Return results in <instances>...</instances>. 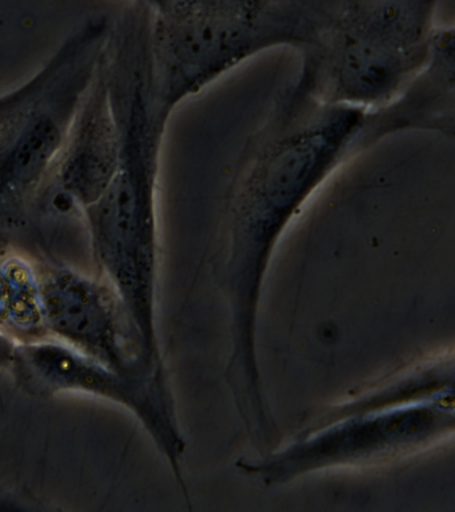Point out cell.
Wrapping results in <instances>:
<instances>
[{
    "instance_id": "3957f363",
    "label": "cell",
    "mask_w": 455,
    "mask_h": 512,
    "mask_svg": "<svg viewBox=\"0 0 455 512\" xmlns=\"http://www.w3.org/2000/svg\"><path fill=\"white\" fill-rule=\"evenodd\" d=\"M151 92L163 115L254 56L299 54L313 43L323 2H147Z\"/></svg>"
},
{
    "instance_id": "8992f818",
    "label": "cell",
    "mask_w": 455,
    "mask_h": 512,
    "mask_svg": "<svg viewBox=\"0 0 455 512\" xmlns=\"http://www.w3.org/2000/svg\"><path fill=\"white\" fill-rule=\"evenodd\" d=\"M454 420V390L403 406L313 420L286 446L239 459L237 468L266 486H281L315 472L383 466L453 439Z\"/></svg>"
},
{
    "instance_id": "52a82bcc",
    "label": "cell",
    "mask_w": 455,
    "mask_h": 512,
    "mask_svg": "<svg viewBox=\"0 0 455 512\" xmlns=\"http://www.w3.org/2000/svg\"><path fill=\"white\" fill-rule=\"evenodd\" d=\"M10 374L30 394L93 396L125 408L169 464L187 512H194L182 470L187 443L169 376L122 374L53 339L17 346Z\"/></svg>"
},
{
    "instance_id": "7a4b0ae2",
    "label": "cell",
    "mask_w": 455,
    "mask_h": 512,
    "mask_svg": "<svg viewBox=\"0 0 455 512\" xmlns=\"http://www.w3.org/2000/svg\"><path fill=\"white\" fill-rule=\"evenodd\" d=\"M107 83L121 128V162L102 198L83 214L99 278L119 296L147 355L163 362L158 331V187L169 118L151 92L149 47L122 32L107 48Z\"/></svg>"
},
{
    "instance_id": "8fae6325",
    "label": "cell",
    "mask_w": 455,
    "mask_h": 512,
    "mask_svg": "<svg viewBox=\"0 0 455 512\" xmlns=\"http://www.w3.org/2000/svg\"><path fill=\"white\" fill-rule=\"evenodd\" d=\"M0 334L22 346L49 339L34 256L0 239Z\"/></svg>"
},
{
    "instance_id": "9c48e42d",
    "label": "cell",
    "mask_w": 455,
    "mask_h": 512,
    "mask_svg": "<svg viewBox=\"0 0 455 512\" xmlns=\"http://www.w3.org/2000/svg\"><path fill=\"white\" fill-rule=\"evenodd\" d=\"M106 50V48H105ZM121 128L111 100L105 52L59 155L43 195L59 211L83 216L105 194L121 162Z\"/></svg>"
},
{
    "instance_id": "277c9868",
    "label": "cell",
    "mask_w": 455,
    "mask_h": 512,
    "mask_svg": "<svg viewBox=\"0 0 455 512\" xmlns=\"http://www.w3.org/2000/svg\"><path fill=\"white\" fill-rule=\"evenodd\" d=\"M438 3L323 2L294 83L318 102L366 112L397 98L429 60Z\"/></svg>"
},
{
    "instance_id": "30bf717a",
    "label": "cell",
    "mask_w": 455,
    "mask_h": 512,
    "mask_svg": "<svg viewBox=\"0 0 455 512\" xmlns=\"http://www.w3.org/2000/svg\"><path fill=\"white\" fill-rule=\"evenodd\" d=\"M454 26L439 24L425 67L386 106L366 112L355 155L398 132L419 130L454 136Z\"/></svg>"
},
{
    "instance_id": "4fadbf2b",
    "label": "cell",
    "mask_w": 455,
    "mask_h": 512,
    "mask_svg": "<svg viewBox=\"0 0 455 512\" xmlns=\"http://www.w3.org/2000/svg\"><path fill=\"white\" fill-rule=\"evenodd\" d=\"M15 350L17 344L7 339L5 335L0 334V371H9L13 366Z\"/></svg>"
},
{
    "instance_id": "6da1fadb",
    "label": "cell",
    "mask_w": 455,
    "mask_h": 512,
    "mask_svg": "<svg viewBox=\"0 0 455 512\" xmlns=\"http://www.w3.org/2000/svg\"><path fill=\"white\" fill-rule=\"evenodd\" d=\"M366 111L315 100L294 82L243 148L223 204L215 276L230 311L226 378L247 431L274 415L259 368V308L283 235L327 179L355 156Z\"/></svg>"
},
{
    "instance_id": "7c38bea8",
    "label": "cell",
    "mask_w": 455,
    "mask_h": 512,
    "mask_svg": "<svg viewBox=\"0 0 455 512\" xmlns=\"http://www.w3.org/2000/svg\"><path fill=\"white\" fill-rule=\"evenodd\" d=\"M29 88L30 79L26 83L21 84V86L14 88V90L0 95V115L5 114L11 107H14L27 94Z\"/></svg>"
},
{
    "instance_id": "5b68a950",
    "label": "cell",
    "mask_w": 455,
    "mask_h": 512,
    "mask_svg": "<svg viewBox=\"0 0 455 512\" xmlns=\"http://www.w3.org/2000/svg\"><path fill=\"white\" fill-rule=\"evenodd\" d=\"M110 28L102 16L87 20L30 78L27 94L0 115V239L29 224L41 207Z\"/></svg>"
},
{
    "instance_id": "ba28073f",
    "label": "cell",
    "mask_w": 455,
    "mask_h": 512,
    "mask_svg": "<svg viewBox=\"0 0 455 512\" xmlns=\"http://www.w3.org/2000/svg\"><path fill=\"white\" fill-rule=\"evenodd\" d=\"M49 339L127 375H167L143 347L121 299L99 278L35 258Z\"/></svg>"
}]
</instances>
